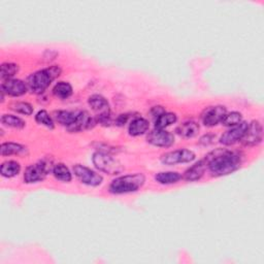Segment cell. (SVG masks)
<instances>
[{"label":"cell","instance_id":"cell-17","mask_svg":"<svg viewBox=\"0 0 264 264\" xmlns=\"http://www.w3.org/2000/svg\"><path fill=\"white\" fill-rule=\"evenodd\" d=\"M150 123L147 119L139 117L131 121L128 131L131 137H141L149 130Z\"/></svg>","mask_w":264,"mask_h":264},{"label":"cell","instance_id":"cell-16","mask_svg":"<svg viewBox=\"0 0 264 264\" xmlns=\"http://www.w3.org/2000/svg\"><path fill=\"white\" fill-rule=\"evenodd\" d=\"M199 132V125L195 121H186L177 128V134L184 139H192Z\"/></svg>","mask_w":264,"mask_h":264},{"label":"cell","instance_id":"cell-22","mask_svg":"<svg viewBox=\"0 0 264 264\" xmlns=\"http://www.w3.org/2000/svg\"><path fill=\"white\" fill-rule=\"evenodd\" d=\"M79 111H70V110H58L55 112V119L62 126L68 128L75 120Z\"/></svg>","mask_w":264,"mask_h":264},{"label":"cell","instance_id":"cell-10","mask_svg":"<svg viewBox=\"0 0 264 264\" xmlns=\"http://www.w3.org/2000/svg\"><path fill=\"white\" fill-rule=\"evenodd\" d=\"M262 140H263L262 124L259 121L254 120L251 123H249L246 134H244L240 142L242 143V145L247 147H254L261 144Z\"/></svg>","mask_w":264,"mask_h":264},{"label":"cell","instance_id":"cell-32","mask_svg":"<svg viewBox=\"0 0 264 264\" xmlns=\"http://www.w3.org/2000/svg\"><path fill=\"white\" fill-rule=\"evenodd\" d=\"M164 111H165V110H164V108H163L162 106H154V107L152 108V110H151V114H152V116H153L154 118H157V117H159L161 114H163Z\"/></svg>","mask_w":264,"mask_h":264},{"label":"cell","instance_id":"cell-29","mask_svg":"<svg viewBox=\"0 0 264 264\" xmlns=\"http://www.w3.org/2000/svg\"><path fill=\"white\" fill-rule=\"evenodd\" d=\"M11 109H13L16 112H19V114H22L25 116H31L33 114V106L28 103V102H24V101H17V102H13L11 104Z\"/></svg>","mask_w":264,"mask_h":264},{"label":"cell","instance_id":"cell-15","mask_svg":"<svg viewBox=\"0 0 264 264\" xmlns=\"http://www.w3.org/2000/svg\"><path fill=\"white\" fill-rule=\"evenodd\" d=\"M206 168H207V160L204 157L203 159L199 160L194 165H192L190 168L187 169L184 175V179L187 182H196L202 178Z\"/></svg>","mask_w":264,"mask_h":264},{"label":"cell","instance_id":"cell-21","mask_svg":"<svg viewBox=\"0 0 264 264\" xmlns=\"http://www.w3.org/2000/svg\"><path fill=\"white\" fill-rule=\"evenodd\" d=\"M73 93L72 86L68 82H58L53 88V94L59 99H67Z\"/></svg>","mask_w":264,"mask_h":264},{"label":"cell","instance_id":"cell-18","mask_svg":"<svg viewBox=\"0 0 264 264\" xmlns=\"http://www.w3.org/2000/svg\"><path fill=\"white\" fill-rule=\"evenodd\" d=\"M21 172V165L19 162L10 160L6 161L2 164V167H0V174L4 178L7 179H12L17 177Z\"/></svg>","mask_w":264,"mask_h":264},{"label":"cell","instance_id":"cell-19","mask_svg":"<svg viewBox=\"0 0 264 264\" xmlns=\"http://www.w3.org/2000/svg\"><path fill=\"white\" fill-rule=\"evenodd\" d=\"M53 176L56 180H58L63 183H69L72 180V174L69 171V168L63 163H57L53 167Z\"/></svg>","mask_w":264,"mask_h":264},{"label":"cell","instance_id":"cell-1","mask_svg":"<svg viewBox=\"0 0 264 264\" xmlns=\"http://www.w3.org/2000/svg\"><path fill=\"white\" fill-rule=\"evenodd\" d=\"M207 160V167L213 177L219 178L228 176L242 164V154L235 151H228L226 149H217L205 156Z\"/></svg>","mask_w":264,"mask_h":264},{"label":"cell","instance_id":"cell-7","mask_svg":"<svg viewBox=\"0 0 264 264\" xmlns=\"http://www.w3.org/2000/svg\"><path fill=\"white\" fill-rule=\"evenodd\" d=\"M73 174L80 180L81 183L90 187H98L103 182V178L101 175L82 164H75L73 166Z\"/></svg>","mask_w":264,"mask_h":264},{"label":"cell","instance_id":"cell-11","mask_svg":"<svg viewBox=\"0 0 264 264\" xmlns=\"http://www.w3.org/2000/svg\"><path fill=\"white\" fill-rule=\"evenodd\" d=\"M226 112H227V110H226V107L223 105L206 107L201 115L202 123L206 127H214L217 124L221 123Z\"/></svg>","mask_w":264,"mask_h":264},{"label":"cell","instance_id":"cell-25","mask_svg":"<svg viewBox=\"0 0 264 264\" xmlns=\"http://www.w3.org/2000/svg\"><path fill=\"white\" fill-rule=\"evenodd\" d=\"M2 123L8 127L15 128V129H23L26 126V123L23 119L19 118L14 115H4L2 117Z\"/></svg>","mask_w":264,"mask_h":264},{"label":"cell","instance_id":"cell-6","mask_svg":"<svg viewBox=\"0 0 264 264\" xmlns=\"http://www.w3.org/2000/svg\"><path fill=\"white\" fill-rule=\"evenodd\" d=\"M92 161L98 171L107 175H118L124 169L117 159L105 152H101V151L93 154Z\"/></svg>","mask_w":264,"mask_h":264},{"label":"cell","instance_id":"cell-20","mask_svg":"<svg viewBox=\"0 0 264 264\" xmlns=\"http://www.w3.org/2000/svg\"><path fill=\"white\" fill-rule=\"evenodd\" d=\"M27 151L26 147L16 143H4L0 149L2 156H11V155H20L24 154Z\"/></svg>","mask_w":264,"mask_h":264},{"label":"cell","instance_id":"cell-26","mask_svg":"<svg viewBox=\"0 0 264 264\" xmlns=\"http://www.w3.org/2000/svg\"><path fill=\"white\" fill-rule=\"evenodd\" d=\"M242 122V115L239 111H231V112H226L223 120L221 121L223 126L227 127H233Z\"/></svg>","mask_w":264,"mask_h":264},{"label":"cell","instance_id":"cell-12","mask_svg":"<svg viewBox=\"0 0 264 264\" xmlns=\"http://www.w3.org/2000/svg\"><path fill=\"white\" fill-rule=\"evenodd\" d=\"M249 123L248 122H241L240 124L233 126V128L229 129L223 134V136L220 138V143L224 146H232L238 142H240L246 134L248 129Z\"/></svg>","mask_w":264,"mask_h":264},{"label":"cell","instance_id":"cell-8","mask_svg":"<svg viewBox=\"0 0 264 264\" xmlns=\"http://www.w3.org/2000/svg\"><path fill=\"white\" fill-rule=\"evenodd\" d=\"M196 158L195 153L191 150L179 149L161 156V162L165 165H176L180 163H190Z\"/></svg>","mask_w":264,"mask_h":264},{"label":"cell","instance_id":"cell-31","mask_svg":"<svg viewBox=\"0 0 264 264\" xmlns=\"http://www.w3.org/2000/svg\"><path fill=\"white\" fill-rule=\"evenodd\" d=\"M128 119H129L128 114H122V115L118 116V118L116 119V125L117 126H124L127 123Z\"/></svg>","mask_w":264,"mask_h":264},{"label":"cell","instance_id":"cell-5","mask_svg":"<svg viewBox=\"0 0 264 264\" xmlns=\"http://www.w3.org/2000/svg\"><path fill=\"white\" fill-rule=\"evenodd\" d=\"M90 107L96 112L97 123L102 126H109L111 124L110 106L107 99L100 94H93L88 99Z\"/></svg>","mask_w":264,"mask_h":264},{"label":"cell","instance_id":"cell-23","mask_svg":"<svg viewBox=\"0 0 264 264\" xmlns=\"http://www.w3.org/2000/svg\"><path fill=\"white\" fill-rule=\"evenodd\" d=\"M182 175L177 172H161L155 176L157 183L161 185H172L182 180Z\"/></svg>","mask_w":264,"mask_h":264},{"label":"cell","instance_id":"cell-13","mask_svg":"<svg viewBox=\"0 0 264 264\" xmlns=\"http://www.w3.org/2000/svg\"><path fill=\"white\" fill-rule=\"evenodd\" d=\"M97 119L96 117H92L88 111H79L78 116L75 118L74 122L67 128L69 132H81L84 130L92 129L94 126H96Z\"/></svg>","mask_w":264,"mask_h":264},{"label":"cell","instance_id":"cell-14","mask_svg":"<svg viewBox=\"0 0 264 264\" xmlns=\"http://www.w3.org/2000/svg\"><path fill=\"white\" fill-rule=\"evenodd\" d=\"M2 91L9 96L20 97L27 93L28 87L27 84L21 80L11 79L4 81L2 84Z\"/></svg>","mask_w":264,"mask_h":264},{"label":"cell","instance_id":"cell-2","mask_svg":"<svg viewBox=\"0 0 264 264\" xmlns=\"http://www.w3.org/2000/svg\"><path fill=\"white\" fill-rule=\"evenodd\" d=\"M61 72L62 69L59 65H53L32 73L28 77L26 83L28 90L31 93L36 94V95L43 94L50 87V85L59 77Z\"/></svg>","mask_w":264,"mask_h":264},{"label":"cell","instance_id":"cell-28","mask_svg":"<svg viewBox=\"0 0 264 264\" xmlns=\"http://www.w3.org/2000/svg\"><path fill=\"white\" fill-rule=\"evenodd\" d=\"M35 121L37 124L43 125L49 129H54V127H55V123H54L53 118L50 116L49 112L45 109H42L37 112V114L35 115Z\"/></svg>","mask_w":264,"mask_h":264},{"label":"cell","instance_id":"cell-3","mask_svg":"<svg viewBox=\"0 0 264 264\" xmlns=\"http://www.w3.org/2000/svg\"><path fill=\"white\" fill-rule=\"evenodd\" d=\"M146 183V177L142 173L126 175L116 178L109 184L108 191L111 194H128L139 191Z\"/></svg>","mask_w":264,"mask_h":264},{"label":"cell","instance_id":"cell-24","mask_svg":"<svg viewBox=\"0 0 264 264\" xmlns=\"http://www.w3.org/2000/svg\"><path fill=\"white\" fill-rule=\"evenodd\" d=\"M178 117L174 112H166L164 111L159 117L155 120V128L158 129H165L166 127L171 126L175 123H177Z\"/></svg>","mask_w":264,"mask_h":264},{"label":"cell","instance_id":"cell-27","mask_svg":"<svg viewBox=\"0 0 264 264\" xmlns=\"http://www.w3.org/2000/svg\"><path fill=\"white\" fill-rule=\"evenodd\" d=\"M19 71V65L16 63H4L2 65V69H0V78L3 81L11 80L15 74Z\"/></svg>","mask_w":264,"mask_h":264},{"label":"cell","instance_id":"cell-9","mask_svg":"<svg viewBox=\"0 0 264 264\" xmlns=\"http://www.w3.org/2000/svg\"><path fill=\"white\" fill-rule=\"evenodd\" d=\"M149 144L159 148H169L175 144V136L164 129L155 128L147 137Z\"/></svg>","mask_w":264,"mask_h":264},{"label":"cell","instance_id":"cell-30","mask_svg":"<svg viewBox=\"0 0 264 264\" xmlns=\"http://www.w3.org/2000/svg\"><path fill=\"white\" fill-rule=\"evenodd\" d=\"M216 137L213 136V135H205L203 137H201L200 141H199V144L202 145V146H209L211 144L214 143Z\"/></svg>","mask_w":264,"mask_h":264},{"label":"cell","instance_id":"cell-4","mask_svg":"<svg viewBox=\"0 0 264 264\" xmlns=\"http://www.w3.org/2000/svg\"><path fill=\"white\" fill-rule=\"evenodd\" d=\"M53 161L49 158H45L35 164L28 166L24 173V183L35 184L43 182L50 172L53 171Z\"/></svg>","mask_w":264,"mask_h":264}]
</instances>
